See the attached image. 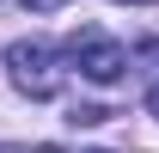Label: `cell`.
I'll list each match as a JSON object with an SVG mask.
<instances>
[{
  "label": "cell",
  "instance_id": "obj_1",
  "mask_svg": "<svg viewBox=\"0 0 159 153\" xmlns=\"http://www.w3.org/2000/svg\"><path fill=\"white\" fill-rule=\"evenodd\" d=\"M6 67H12V86L25 98H55L61 92V67H55V49L43 37H25L6 49Z\"/></svg>",
  "mask_w": 159,
  "mask_h": 153
},
{
  "label": "cell",
  "instance_id": "obj_2",
  "mask_svg": "<svg viewBox=\"0 0 159 153\" xmlns=\"http://www.w3.org/2000/svg\"><path fill=\"white\" fill-rule=\"evenodd\" d=\"M67 55L80 61V74H86V80H98V86H116V80H122V67H129V55H122V49L104 37V31H74Z\"/></svg>",
  "mask_w": 159,
  "mask_h": 153
},
{
  "label": "cell",
  "instance_id": "obj_3",
  "mask_svg": "<svg viewBox=\"0 0 159 153\" xmlns=\"http://www.w3.org/2000/svg\"><path fill=\"white\" fill-rule=\"evenodd\" d=\"M31 12H55V6H67V0H25Z\"/></svg>",
  "mask_w": 159,
  "mask_h": 153
},
{
  "label": "cell",
  "instance_id": "obj_4",
  "mask_svg": "<svg viewBox=\"0 0 159 153\" xmlns=\"http://www.w3.org/2000/svg\"><path fill=\"white\" fill-rule=\"evenodd\" d=\"M147 104H153V116H159V86H153V98H147Z\"/></svg>",
  "mask_w": 159,
  "mask_h": 153
},
{
  "label": "cell",
  "instance_id": "obj_5",
  "mask_svg": "<svg viewBox=\"0 0 159 153\" xmlns=\"http://www.w3.org/2000/svg\"><path fill=\"white\" fill-rule=\"evenodd\" d=\"M122 6H153V0H122Z\"/></svg>",
  "mask_w": 159,
  "mask_h": 153
}]
</instances>
